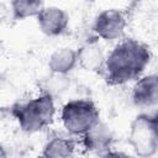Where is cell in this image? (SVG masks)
Masks as SVG:
<instances>
[{"label": "cell", "mask_w": 158, "mask_h": 158, "mask_svg": "<svg viewBox=\"0 0 158 158\" xmlns=\"http://www.w3.org/2000/svg\"><path fill=\"white\" fill-rule=\"evenodd\" d=\"M149 47L138 40L121 41L105 59V79L111 85L125 84L137 79L151 60Z\"/></svg>", "instance_id": "1"}, {"label": "cell", "mask_w": 158, "mask_h": 158, "mask_svg": "<svg viewBox=\"0 0 158 158\" xmlns=\"http://www.w3.org/2000/svg\"><path fill=\"white\" fill-rule=\"evenodd\" d=\"M12 112L22 131L27 133L42 131L48 127L54 118L56 106L53 96L43 93L37 98L15 106Z\"/></svg>", "instance_id": "2"}, {"label": "cell", "mask_w": 158, "mask_h": 158, "mask_svg": "<svg viewBox=\"0 0 158 158\" xmlns=\"http://www.w3.org/2000/svg\"><path fill=\"white\" fill-rule=\"evenodd\" d=\"M128 143L135 153L147 158L158 149V120L156 114H139L130 126Z\"/></svg>", "instance_id": "3"}, {"label": "cell", "mask_w": 158, "mask_h": 158, "mask_svg": "<svg viewBox=\"0 0 158 158\" xmlns=\"http://www.w3.org/2000/svg\"><path fill=\"white\" fill-rule=\"evenodd\" d=\"M60 120L69 133L81 136L99 121V110L91 100H70L63 106Z\"/></svg>", "instance_id": "4"}, {"label": "cell", "mask_w": 158, "mask_h": 158, "mask_svg": "<svg viewBox=\"0 0 158 158\" xmlns=\"http://www.w3.org/2000/svg\"><path fill=\"white\" fill-rule=\"evenodd\" d=\"M126 27V19L117 9H107L101 11L94 21L95 33L107 41L117 40L123 35Z\"/></svg>", "instance_id": "5"}, {"label": "cell", "mask_w": 158, "mask_h": 158, "mask_svg": "<svg viewBox=\"0 0 158 158\" xmlns=\"http://www.w3.org/2000/svg\"><path fill=\"white\" fill-rule=\"evenodd\" d=\"M40 30L49 37L62 35L69 23V17L67 12L57 6L43 7L36 16Z\"/></svg>", "instance_id": "6"}, {"label": "cell", "mask_w": 158, "mask_h": 158, "mask_svg": "<svg viewBox=\"0 0 158 158\" xmlns=\"http://www.w3.org/2000/svg\"><path fill=\"white\" fill-rule=\"evenodd\" d=\"M81 136H83L81 143L85 151L102 156L111 149L114 142V135L110 127L102 123L100 120Z\"/></svg>", "instance_id": "7"}, {"label": "cell", "mask_w": 158, "mask_h": 158, "mask_svg": "<svg viewBox=\"0 0 158 158\" xmlns=\"http://www.w3.org/2000/svg\"><path fill=\"white\" fill-rule=\"evenodd\" d=\"M132 100L139 107H153L158 101V77L157 74H148L133 86Z\"/></svg>", "instance_id": "8"}, {"label": "cell", "mask_w": 158, "mask_h": 158, "mask_svg": "<svg viewBox=\"0 0 158 158\" xmlns=\"http://www.w3.org/2000/svg\"><path fill=\"white\" fill-rule=\"evenodd\" d=\"M105 59L98 42H88L77 51V62L86 72H100L104 68Z\"/></svg>", "instance_id": "9"}, {"label": "cell", "mask_w": 158, "mask_h": 158, "mask_svg": "<svg viewBox=\"0 0 158 158\" xmlns=\"http://www.w3.org/2000/svg\"><path fill=\"white\" fill-rule=\"evenodd\" d=\"M77 51L64 47L54 51L48 59V68L51 73L68 74L77 65Z\"/></svg>", "instance_id": "10"}, {"label": "cell", "mask_w": 158, "mask_h": 158, "mask_svg": "<svg viewBox=\"0 0 158 158\" xmlns=\"http://www.w3.org/2000/svg\"><path fill=\"white\" fill-rule=\"evenodd\" d=\"M75 151V143L73 139L56 136L51 138L43 147L42 156L47 158H67L72 157Z\"/></svg>", "instance_id": "11"}, {"label": "cell", "mask_w": 158, "mask_h": 158, "mask_svg": "<svg viewBox=\"0 0 158 158\" xmlns=\"http://www.w3.org/2000/svg\"><path fill=\"white\" fill-rule=\"evenodd\" d=\"M43 7V0H12L11 2V11L16 20L36 17Z\"/></svg>", "instance_id": "12"}, {"label": "cell", "mask_w": 158, "mask_h": 158, "mask_svg": "<svg viewBox=\"0 0 158 158\" xmlns=\"http://www.w3.org/2000/svg\"><path fill=\"white\" fill-rule=\"evenodd\" d=\"M68 78L65 74H56L52 73V77L49 80L46 81L44 85V93L49 94L51 96H53L54 94H59L62 91L65 90V88L68 86Z\"/></svg>", "instance_id": "13"}, {"label": "cell", "mask_w": 158, "mask_h": 158, "mask_svg": "<svg viewBox=\"0 0 158 158\" xmlns=\"http://www.w3.org/2000/svg\"><path fill=\"white\" fill-rule=\"evenodd\" d=\"M0 157H6V152H5V148L2 147V144L0 143Z\"/></svg>", "instance_id": "14"}]
</instances>
